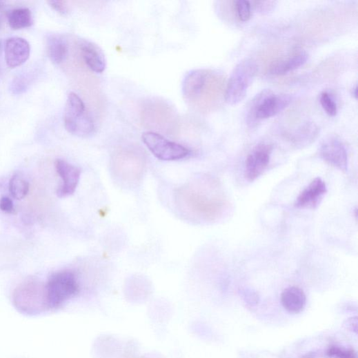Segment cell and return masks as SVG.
Returning a JSON list of instances; mask_svg holds the SVG:
<instances>
[{"instance_id": "cell-12", "label": "cell", "mask_w": 358, "mask_h": 358, "mask_svg": "<svg viewBox=\"0 0 358 358\" xmlns=\"http://www.w3.org/2000/svg\"><path fill=\"white\" fill-rule=\"evenodd\" d=\"M30 46L21 37L9 38L6 43V60L8 66L15 68L23 65L30 58Z\"/></svg>"}, {"instance_id": "cell-14", "label": "cell", "mask_w": 358, "mask_h": 358, "mask_svg": "<svg viewBox=\"0 0 358 358\" xmlns=\"http://www.w3.org/2000/svg\"><path fill=\"white\" fill-rule=\"evenodd\" d=\"M209 79V72L195 70L187 74L182 83L183 95L187 99H195L202 92Z\"/></svg>"}, {"instance_id": "cell-9", "label": "cell", "mask_w": 358, "mask_h": 358, "mask_svg": "<svg viewBox=\"0 0 358 358\" xmlns=\"http://www.w3.org/2000/svg\"><path fill=\"white\" fill-rule=\"evenodd\" d=\"M319 157L330 166L342 172H347V151L344 145L339 139L330 138L325 141L319 148Z\"/></svg>"}, {"instance_id": "cell-5", "label": "cell", "mask_w": 358, "mask_h": 358, "mask_svg": "<svg viewBox=\"0 0 358 358\" xmlns=\"http://www.w3.org/2000/svg\"><path fill=\"white\" fill-rule=\"evenodd\" d=\"M257 72L258 65L251 59L241 61L235 68L225 93V99L228 105H237L243 100Z\"/></svg>"}, {"instance_id": "cell-26", "label": "cell", "mask_w": 358, "mask_h": 358, "mask_svg": "<svg viewBox=\"0 0 358 358\" xmlns=\"http://www.w3.org/2000/svg\"><path fill=\"white\" fill-rule=\"evenodd\" d=\"M14 210V202L12 199L6 196L0 199V210L7 214H11Z\"/></svg>"}, {"instance_id": "cell-29", "label": "cell", "mask_w": 358, "mask_h": 358, "mask_svg": "<svg viewBox=\"0 0 358 358\" xmlns=\"http://www.w3.org/2000/svg\"><path fill=\"white\" fill-rule=\"evenodd\" d=\"M344 327L349 331L357 335V317H354L347 319L344 324Z\"/></svg>"}, {"instance_id": "cell-11", "label": "cell", "mask_w": 358, "mask_h": 358, "mask_svg": "<svg viewBox=\"0 0 358 358\" xmlns=\"http://www.w3.org/2000/svg\"><path fill=\"white\" fill-rule=\"evenodd\" d=\"M327 192L326 182L317 177L300 192L295 202V207L298 209H316Z\"/></svg>"}, {"instance_id": "cell-19", "label": "cell", "mask_w": 358, "mask_h": 358, "mask_svg": "<svg viewBox=\"0 0 358 358\" xmlns=\"http://www.w3.org/2000/svg\"><path fill=\"white\" fill-rule=\"evenodd\" d=\"M318 133L319 130L315 125L306 123L292 135L291 140L297 145H306L315 141Z\"/></svg>"}, {"instance_id": "cell-20", "label": "cell", "mask_w": 358, "mask_h": 358, "mask_svg": "<svg viewBox=\"0 0 358 358\" xmlns=\"http://www.w3.org/2000/svg\"><path fill=\"white\" fill-rule=\"evenodd\" d=\"M36 73L34 71H29L21 73L14 79L12 81L10 90L14 95H21L26 92L30 85H32Z\"/></svg>"}, {"instance_id": "cell-25", "label": "cell", "mask_w": 358, "mask_h": 358, "mask_svg": "<svg viewBox=\"0 0 358 358\" xmlns=\"http://www.w3.org/2000/svg\"><path fill=\"white\" fill-rule=\"evenodd\" d=\"M241 296L246 303L250 306H255L259 304L260 297L257 292L250 289H245L241 291Z\"/></svg>"}, {"instance_id": "cell-4", "label": "cell", "mask_w": 358, "mask_h": 358, "mask_svg": "<svg viewBox=\"0 0 358 358\" xmlns=\"http://www.w3.org/2000/svg\"><path fill=\"white\" fill-rule=\"evenodd\" d=\"M49 310H56L79 292L76 274L72 270H63L51 275L46 284Z\"/></svg>"}, {"instance_id": "cell-8", "label": "cell", "mask_w": 358, "mask_h": 358, "mask_svg": "<svg viewBox=\"0 0 358 358\" xmlns=\"http://www.w3.org/2000/svg\"><path fill=\"white\" fill-rule=\"evenodd\" d=\"M272 146L261 143L255 147L246 161L245 176L249 181L259 178L268 168L272 152Z\"/></svg>"}, {"instance_id": "cell-6", "label": "cell", "mask_w": 358, "mask_h": 358, "mask_svg": "<svg viewBox=\"0 0 358 358\" xmlns=\"http://www.w3.org/2000/svg\"><path fill=\"white\" fill-rule=\"evenodd\" d=\"M64 122L66 130L77 137H88L95 130L94 122L86 112L84 102L74 92H70L68 95Z\"/></svg>"}, {"instance_id": "cell-17", "label": "cell", "mask_w": 358, "mask_h": 358, "mask_svg": "<svg viewBox=\"0 0 358 358\" xmlns=\"http://www.w3.org/2000/svg\"><path fill=\"white\" fill-rule=\"evenodd\" d=\"M308 60V55L301 51L287 59L274 63L270 67V73L276 76L285 75L303 66Z\"/></svg>"}, {"instance_id": "cell-1", "label": "cell", "mask_w": 358, "mask_h": 358, "mask_svg": "<svg viewBox=\"0 0 358 358\" xmlns=\"http://www.w3.org/2000/svg\"><path fill=\"white\" fill-rule=\"evenodd\" d=\"M177 204L182 214L189 218L212 220L221 212L223 203L202 187L201 183H190L177 190Z\"/></svg>"}, {"instance_id": "cell-27", "label": "cell", "mask_w": 358, "mask_h": 358, "mask_svg": "<svg viewBox=\"0 0 358 358\" xmlns=\"http://www.w3.org/2000/svg\"><path fill=\"white\" fill-rule=\"evenodd\" d=\"M255 9L262 13H268L275 8V2H255Z\"/></svg>"}, {"instance_id": "cell-10", "label": "cell", "mask_w": 358, "mask_h": 358, "mask_svg": "<svg viewBox=\"0 0 358 358\" xmlns=\"http://www.w3.org/2000/svg\"><path fill=\"white\" fill-rule=\"evenodd\" d=\"M55 166L57 173L63 180V184L57 192L58 197L64 198L72 195L80 181L81 170L62 159H57Z\"/></svg>"}, {"instance_id": "cell-18", "label": "cell", "mask_w": 358, "mask_h": 358, "mask_svg": "<svg viewBox=\"0 0 358 358\" xmlns=\"http://www.w3.org/2000/svg\"><path fill=\"white\" fill-rule=\"evenodd\" d=\"M8 23L13 30H21L30 28L33 24V17L28 8L12 10L8 16Z\"/></svg>"}, {"instance_id": "cell-24", "label": "cell", "mask_w": 358, "mask_h": 358, "mask_svg": "<svg viewBox=\"0 0 358 358\" xmlns=\"http://www.w3.org/2000/svg\"><path fill=\"white\" fill-rule=\"evenodd\" d=\"M321 104L325 112L330 117H335L337 114V106L332 97L326 92L321 95Z\"/></svg>"}, {"instance_id": "cell-13", "label": "cell", "mask_w": 358, "mask_h": 358, "mask_svg": "<svg viewBox=\"0 0 358 358\" xmlns=\"http://www.w3.org/2000/svg\"><path fill=\"white\" fill-rule=\"evenodd\" d=\"M81 54L88 68L93 72L101 74L107 68V60L103 51L93 42L84 41L81 43Z\"/></svg>"}, {"instance_id": "cell-7", "label": "cell", "mask_w": 358, "mask_h": 358, "mask_svg": "<svg viewBox=\"0 0 358 358\" xmlns=\"http://www.w3.org/2000/svg\"><path fill=\"white\" fill-rule=\"evenodd\" d=\"M143 143L158 159L176 161L186 159L190 150L181 144L172 141L155 132H146L141 136Z\"/></svg>"}, {"instance_id": "cell-16", "label": "cell", "mask_w": 358, "mask_h": 358, "mask_svg": "<svg viewBox=\"0 0 358 358\" xmlns=\"http://www.w3.org/2000/svg\"><path fill=\"white\" fill-rule=\"evenodd\" d=\"M47 52L54 63L61 64L64 62L68 54L66 39L59 35H49L47 38Z\"/></svg>"}, {"instance_id": "cell-31", "label": "cell", "mask_w": 358, "mask_h": 358, "mask_svg": "<svg viewBox=\"0 0 358 358\" xmlns=\"http://www.w3.org/2000/svg\"><path fill=\"white\" fill-rule=\"evenodd\" d=\"M357 86H356L355 87V88L353 89V93H352V94H353V96L355 97V99H357Z\"/></svg>"}, {"instance_id": "cell-3", "label": "cell", "mask_w": 358, "mask_h": 358, "mask_svg": "<svg viewBox=\"0 0 358 358\" xmlns=\"http://www.w3.org/2000/svg\"><path fill=\"white\" fill-rule=\"evenodd\" d=\"M292 101L289 95H276L270 90H264L255 96L247 115V123L250 127L258 122L272 118L286 109Z\"/></svg>"}, {"instance_id": "cell-2", "label": "cell", "mask_w": 358, "mask_h": 358, "mask_svg": "<svg viewBox=\"0 0 358 358\" xmlns=\"http://www.w3.org/2000/svg\"><path fill=\"white\" fill-rule=\"evenodd\" d=\"M12 301L21 314L35 316L49 310L46 285L39 281L28 280L14 291Z\"/></svg>"}, {"instance_id": "cell-21", "label": "cell", "mask_w": 358, "mask_h": 358, "mask_svg": "<svg viewBox=\"0 0 358 358\" xmlns=\"http://www.w3.org/2000/svg\"><path fill=\"white\" fill-rule=\"evenodd\" d=\"M9 190L12 197L21 200L29 193L30 185L24 179L16 175L10 181Z\"/></svg>"}, {"instance_id": "cell-22", "label": "cell", "mask_w": 358, "mask_h": 358, "mask_svg": "<svg viewBox=\"0 0 358 358\" xmlns=\"http://www.w3.org/2000/svg\"><path fill=\"white\" fill-rule=\"evenodd\" d=\"M330 358H357L355 351L352 348H345L338 346H331L326 352Z\"/></svg>"}, {"instance_id": "cell-28", "label": "cell", "mask_w": 358, "mask_h": 358, "mask_svg": "<svg viewBox=\"0 0 358 358\" xmlns=\"http://www.w3.org/2000/svg\"><path fill=\"white\" fill-rule=\"evenodd\" d=\"M48 4L52 7L56 11L63 15L68 13V8L65 2L63 1H50Z\"/></svg>"}, {"instance_id": "cell-23", "label": "cell", "mask_w": 358, "mask_h": 358, "mask_svg": "<svg viewBox=\"0 0 358 358\" xmlns=\"http://www.w3.org/2000/svg\"><path fill=\"white\" fill-rule=\"evenodd\" d=\"M236 9L238 17L242 22L250 20L252 12L251 3L246 0H238L236 3Z\"/></svg>"}, {"instance_id": "cell-15", "label": "cell", "mask_w": 358, "mask_h": 358, "mask_svg": "<svg viewBox=\"0 0 358 358\" xmlns=\"http://www.w3.org/2000/svg\"><path fill=\"white\" fill-rule=\"evenodd\" d=\"M283 308L290 314L297 315L304 311L306 304L304 292L297 286L284 290L281 295Z\"/></svg>"}, {"instance_id": "cell-30", "label": "cell", "mask_w": 358, "mask_h": 358, "mask_svg": "<svg viewBox=\"0 0 358 358\" xmlns=\"http://www.w3.org/2000/svg\"><path fill=\"white\" fill-rule=\"evenodd\" d=\"M4 8H5L4 3L0 2V27H1V25L3 23Z\"/></svg>"}]
</instances>
